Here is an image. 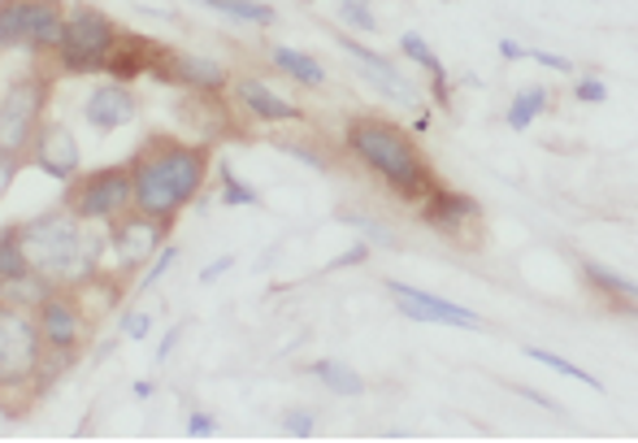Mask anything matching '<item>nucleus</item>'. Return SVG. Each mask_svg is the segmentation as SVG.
<instances>
[{
  "label": "nucleus",
  "instance_id": "f257e3e1",
  "mask_svg": "<svg viewBox=\"0 0 638 443\" xmlns=\"http://www.w3.org/2000/svg\"><path fill=\"white\" fill-rule=\"evenodd\" d=\"M209 148L205 144H182L170 135H152L143 139L136 157H131V191H136V209L148 218L175 222L205 191L209 183Z\"/></svg>",
  "mask_w": 638,
  "mask_h": 443
},
{
  "label": "nucleus",
  "instance_id": "f03ea898",
  "mask_svg": "<svg viewBox=\"0 0 638 443\" xmlns=\"http://www.w3.org/2000/svg\"><path fill=\"white\" fill-rule=\"evenodd\" d=\"M18 235L31 269H40L52 287L74 292L104 269V230H96V222H83L66 205L18 226Z\"/></svg>",
  "mask_w": 638,
  "mask_h": 443
},
{
  "label": "nucleus",
  "instance_id": "7ed1b4c3",
  "mask_svg": "<svg viewBox=\"0 0 638 443\" xmlns=\"http://www.w3.org/2000/svg\"><path fill=\"white\" fill-rule=\"evenodd\" d=\"M348 152L361 161L369 175H378L400 200L421 205L435 187V170L421 157V148L412 144V135L387 118H352L343 131Z\"/></svg>",
  "mask_w": 638,
  "mask_h": 443
},
{
  "label": "nucleus",
  "instance_id": "20e7f679",
  "mask_svg": "<svg viewBox=\"0 0 638 443\" xmlns=\"http://www.w3.org/2000/svg\"><path fill=\"white\" fill-rule=\"evenodd\" d=\"M44 356V339L36 313L0 301V392H36V370Z\"/></svg>",
  "mask_w": 638,
  "mask_h": 443
},
{
  "label": "nucleus",
  "instance_id": "39448f33",
  "mask_svg": "<svg viewBox=\"0 0 638 443\" xmlns=\"http://www.w3.org/2000/svg\"><path fill=\"white\" fill-rule=\"evenodd\" d=\"M113 40H118V27L109 13L91 9V4H74V9H66V36L57 48V61L66 75H96L109 66Z\"/></svg>",
  "mask_w": 638,
  "mask_h": 443
},
{
  "label": "nucleus",
  "instance_id": "423d86ee",
  "mask_svg": "<svg viewBox=\"0 0 638 443\" xmlns=\"http://www.w3.org/2000/svg\"><path fill=\"white\" fill-rule=\"evenodd\" d=\"M66 209H74L83 222L109 226L113 218L136 209V191H131V166H100L91 175L70 178V196Z\"/></svg>",
  "mask_w": 638,
  "mask_h": 443
},
{
  "label": "nucleus",
  "instance_id": "0eeeda50",
  "mask_svg": "<svg viewBox=\"0 0 638 443\" xmlns=\"http://www.w3.org/2000/svg\"><path fill=\"white\" fill-rule=\"evenodd\" d=\"M48 79L40 75H22L13 79L4 96H0V148L9 152H27L31 135L40 131L44 122V105H48Z\"/></svg>",
  "mask_w": 638,
  "mask_h": 443
},
{
  "label": "nucleus",
  "instance_id": "6e6552de",
  "mask_svg": "<svg viewBox=\"0 0 638 443\" xmlns=\"http://www.w3.org/2000/svg\"><path fill=\"white\" fill-rule=\"evenodd\" d=\"M166 235H170V222L148 218L139 209L113 218L109 230H104V253L113 257V274L122 278V274H136L139 266H148L152 253L166 244Z\"/></svg>",
  "mask_w": 638,
  "mask_h": 443
},
{
  "label": "nucleus",
  "instance_id": "1a4fd4ad",
  "mask_svg": "<svg viewBox=\"0 0 638 443\" xmlns=\"http://www.w3.org/2000/svg\"><path fill=\"white\" fill-rule=\"evenodd\" d=\"M22 161H31L36 170H44L57 183H70L83 170V148H79V139L66 122H40V131L31 135Z\"/></svg>",
  "mask_w": 638,
  "mask_h": 443
},
{
  "label": "nucleus",
  "instance_id": "9d476101",
  "mask_svg": "<svg viewBox=\"0 0 638 443\" xmlns=\"http://www.w3.org/2000/svg\"><path fill=\"white\" fill-rule=\"evenodd\" d=\"M36 326H40L44 348H66V353H79V344H83V335H88V313H83L79 292L57 287L44 305L36 309Z\"/></svg>",
  "mask_w": 638,
  "mask_h": 443
},
{
  "label": "nucleus",
  "instance_id": "9b49d317",
  "mask_svg": "<svg viewBox=\"0 0 638 443\" xmlns=\"http://www.w3.org/2000/svg\"><path fill=\"white\" fill-rule=\"evenodd\" d=\"M387 296L396 301V309L412 317V322H426V326H456V331H478L482 317L456 301H443L435 292H421V287H409V283H387Z\"/></svg>",
  "mask_w": 638,
  "mask_h": 443
},
{
  "label": "nucleus",
  "instance_id": "f8f14e48",
  "mask_svg": "<svg viewBox=\"0 0 638 443\" xmlns=\"http://www.w3.org/2000/svg\"><path fill=\"white\" fill-rule=\"evenodd\" d=\"M421 222L435 230V235H443V239H460L469 226H478L482 222V205L473 200V196H465V191H448V187H430V196L421 200Z\"/></svg>",
  "mask_w": 638,
  "mask_h": 443
},
{
  "label": "nucleus",
  "instance_id": "ddd939ff",
  "mask_svg": "<svg viewBox=\"0 0 638 443\" xmlns=\"http://www.w3.org/2000/svg\"><path fill=\"white\" fill-rule=\"evenodd\" d=\"M157 75L187 91H200V96H218L227 88V66L213 57H200V52H166Z\"/></svg>",
  "mask_w": 638,
  "mask_h": 443
},
{
  "label": "nucleus",
  "instance_id": "4468645a",
  "mask_svg": "<svg viewBox=\"0 0 638 443\" xmlns=\"http://www.w3.org/2000/svg\"><path fill=\"white\" fill-rule=\"evenodd\" d=\"M339 48L348 52V61H352V66H357V70L365 75V79H369L373 88L382 91V96H391L396 105H417V88H412L409 79L400 75V66H396V61H387V57L369 52V48L357 45L352 36H343V40H339Z\"/></svg>",
  "mask_w": 638,
  "mask_h": 443
},
{
  "label": "nucleus",
  "instance_id": "2eb2a0df",
  "mask_svg": "<svg viewBox=\"0 0 638 443\" xmlns=\"http://www.w3.org/2000/svg\"><path fill=\"white\" fill-rule=\"evenodd\" d=\"M83 118H88V127H96V131H118V127H127L136 118V96H131V88L122 79H109V83L88 91Z\"/></svg>",
  "mask_w": 638,
  "mask_h": 443
},
{
  "label": "nucleus",
  "instance_id": "dca6fc26",
  "mask_svg": "<svg viewBox=\"0 0 638 443\" xmlns=\"http://www.w3.org/2000/svg\"><path fill=\"white\" fill-rule=\"evenodd\" d=\"M235 100H239V109L248 114V118H257V122H300L305 114H300V105H291L282 91H273L270 83H261V79H239L235 83Z\"/></svg>",
  "mask_w": 638,
  "mask_h": 443
},
{
  "label": "nucleus",
  "instance_id": "f3484780",
  "mask_svg": "<svg viewBox=\"0 0 638 443\" xmlns=\"http://www.w3.org/2000/svg\"><path fill=\"white\" fill-rule=\"evenodd\" d=\"M161 57H166V48H157L152 40H139V36H118L113 48H109V79H139V75H157V66H161Z\"/></svg>",
  "mask_w": 638,
  "mask_h": 443
},
{
  "label": "nucleus",
  "instance_id": "a211bd4d",
  "mask_svg": "<svg viewBox=\"0 0 638 443\" xmlns=\"http://www.w3.org/2000/svg\"><path fill=\"white\" fill-rule=\"evenodd\" d=\"M66 36V9L57 0H27V52H57Z\"/></svg>",
  "mask_w": 638,
  "mask_h": 443
},
{
  "label": "nucleus",
  "instance_id": "6ab92c4d",
  "mask_svg": "<svg viewBox=\"0 0 638 443\" xmlns=\"http://www.w3.org/2000/svg\"><path fill=\"white\" fill-rule=\"evenodd\" d=\"M52 292H57V287L48 283L40 269H22V274H13V278L0 283V301H4V305H18V309H27V313L40 309Z\"/></svg>",
  "mask_w": 638,
  "mask_h": 443
},
{
  "label": "nucleus",
  "instance_id": "aec40b11",
  "mask_svg": "<svg viewBox=\"0 0 638 443\" xmlns=\"http://www.w3.org/2000/svg\"><path fill=\"white\" fill-rule=\"evenodd\" d=\"M582 278L591 283L595 292L604 296V301H612L617 309L635 313V301H638V283L635 278H626V274H612L608 266H599V262H582Z\"/></svg>",
  "mask_w": 638,
  "mask_h": 443
},
{
  "label": "nucleus",
  "instance_id": "412c9836",
  "mask_svg": "<svg viewBox=\"0 0 638 443\" xmlns=\"http://www.w3.org/2000/svg\"><path fill=\"white\" fill-rule=\"evenodd\" d=\"M400 52L409 57V61H417L426 75H430V91H435V100L439 105H452V88H448V70H443V61L435 57V48L426 45L417 31H409L405 40H400Z\"/></svg>",
  "mask_w": 638,
  "mask_h": 443
},
{
  "label": "nucleus",
  "instance_id": "4be33fe9",
  "mask_svg": "<svg viewBox=\"0 0 638 443\" xmlns=\"http://www.w3.org/2000/svg\"><path fill=\"white\" fill-rule=\"evenodd\" d=\"M273 70L278 75H287V79H296V83H305V88H318V83H326V70H321L318 57H309V52H300V48H287L278 45L270 52Z\"/></svg>",
  "mask_w": 638,
  "mask_h": 443
},
{
  "label": "nucleus",
  "instance_id": "5701e85b",
  "mask_svg": "<svg viewBox=\"0 0 638 443\" xmlns=\"http://www.w3.org/2000/svg\"><path fill=\"white\" fill-rule=\"evenodd\" d=\"M309 374L318 378L326 392H335V396H361L365 392V378L352 365H343V361H313Z\"/></svg>",
  "mask_w": 638,
  "mask_h": 443
},
{
  "label": "nucleus",
  "instance_id": "b1692460",
  "mask_svg": "<svg viewBox=\"0 0 638 443\" xmlns=\"http://www.w3.org/2000/svg\"><path fill=\"white\" fill-rule=\"evenodd\" d=\"M544 109H547V88L535 83V88H521L517 96H512V105H508V114H504V118H508V127H512V131H526V127H535V122H539V114H544Z\"/></svg>",
  "mask_w": 638,
  "mask_h": 443
},
{
  "label": "nucleus",
  "instance_id": "393cba45",
  "mask_svg": "<svg viewBox=\"0 0 638 443\" xmlns=\"http://www.w3.org/2000/svg\"><path fill=\"white\" fill-rule=\"evenodd\" d=\"M27 45V0H0V48Z\"/></svg>",
  "mask_w": 638,
  "mask_h": 443
},
{
  "label": "nucleus",
  "instance_id": "a878e982",
  "mask_svg": "<svg viewBox=\"0 0 638 443\" xmlns=\"http://www.w3.org/2000/svg\"><path fill=\"white\" fill-rule=\"evenodd\" d=\"M530 361H539L547 370H556V374H565V378H574V383H582V387H591V392H604V383L595 378L591 370H582V365H574V361H565V356L547 353V348H526Z\"/></svg>",
  "mask_w": 638,
  "mask_h": 443
},
{
  "label": "nucleus",
  "instance_id": "bb28decb",
  "mask_svg": "<svg viewBox=\"0 0 638 443\" xmlns=\"http://www.w3.org/2000/svg\"><path fill=\"white\" fill-rule=\"evenodd\" d=\"M205 4H213L218 13H227V18H239V22H252V27H270L273 22V9L266 0H205Z\"/></svg>",
  "mask_w": 638,
  "mask_h": 443
},
{
  "label": "nucleus",
  "instance_id": "cd10ccee",
  "mask_svg": "<svg viewBox=\"0 0 638 443\" xmlns=\"http://www.w3.org/2000/svg\"><path fill=\"white\" fill-rule=\"evenodd\" d=\"M22 269H31L27 253H22V235H18V226H4L0 230V283L22 274Z\"/></svg>",
  "mask_w": 638,
  "mask_h": 443
},
{
  "label": "nucleus",
  "instance_id": "c85d7f7f",
  "mask_svg": "<svg viewBox=\"0 0 638 443\" xmlns=\"http://www.w3.org/2000/svg\"><path fill=\"white\" fill-rule=\"evenodd\" d=\"M218 183H222V200L235 205V209H239V205H261L257 187H252V183H243V178L230 170L227 161H218Z\"/></svg>",
  "mask_w": 638,
  "mask_h": 443
},
{
  "label": "nucleus",
  "instance_id": "c756f323",
  "mask_svg": "<svg viewBox=\"0 0 638 443\" xmlns=\"http://www.w3.org/2000/svg\"><path fill=\"white\" fill-rule=\"evenodd\" d=\"M170 266H179V248H175V244H161V248L152 253L148 269L139 274V287H143V292H152V287H157V283L170 274Z\"/></svg>",
  "mask_w": 638,
  "mask_h": 443
},
{
  "label": "nucleus",
  "instance_id": "7c9ffc66",
  "mask_svg": "<svg viewBox=\"0 0 638 443\" xmlns=\"http://www.w3.org/2000/svg\"><path fill=\"white\" fill-rule=\"evenodd\" d=\"M339 18H343V27H352V31H378V18H373L369 0H343V4H339Z\"/></svg>",
  "mask_w": 638,
  "mask_h": 443
},
{
  "label": "nucleus",
  "instance_id": "2f4dec72",
  "mask_svg": "<svg viewBox=\"0 0 638 443\" xmlns=\"http://www.w3.org/2000/svg\"><path fill=\"white\" fill-rule=\"evenodd\" d=\"M282 431H287V435H296V440H309V435L318 431V413H309V408H291V413H282Z\"/></svg>",
  "mask_w": 638,
  "mask_h": 443
},
{
  "label": "nucleus",
  "instance_id": "473e14b6",
  "mask_svg": "<svg viewBox=\"0 0 638 443\" xmlns=\"http://www.w3.org/2000/svg\"><path fill=\"white\" fill-rule=\"evenodd\" d=\"M521 61H539L551 75H574V61H569V57H556V52H544V48H526Z\"/></svg>",
  "mask_w": 638,
  "mask_h": 443
},
{
  "label": "nucleus",
  "instance_id": "72a5a7b5",
  "mask_svg": "<svg viewBox=\"0 0 638 443\" xmlns=\"http://www.w3.org/2000/svg\"><path fill=\"white\" fill-rule=\"evenodd\" d=\"M282 152H291V157H300L309 170H330V157L321 152V148H305V144H278Z\"/></svg>",
  "mask_w": 638,
  "mask_h": 443
},
{
  "label": "nucleus",
  "instance_id": "f704fd0d",
  "mask_svg": "<svg viewBox=\"0 0 638 443\" xmlns=\"http://www.w3.org/2000/svg\"><path fill=\"white\" fill-rule=\"evenodd\" d=\"M18 170H22V152H9V148H0V196L13 187Z\"/></svg>",
  "mask_w": 638,
  "mask_h": 443
},
{
  "label": "nucleus",
  "instance_id": "c9c22d12",
  "mask_svg": "<svg viewBox=\"0 0 638 443\" xmlns=\"http://www.w3.org/2000/svg\"><path fill=\"white\" fill-rule=\"evenodd\" d=\"M148 331H152V313L136 309V313H127V317H122V335H127V339H143Z\"/></svg>",
  "mask_w": 638,
  "mask_h": 443
},
{
  "label": "nucleus",
  "instance_id": "e433bc0d",
  "mask_svg": "<svg viewBox=\"0 0 638 443\" xmlns=\"http://www.w3.org/2000/svg\"><path fill=\"white\" fill-rule=\"evenodd\" d=\"M187 435H191V440L218 435V417H213V413H191V417H187Z\"/></svg>",
  "mask_w": 638,
  "mask_h": 443
},
{
  "label": "nucleus",
  "instance_id": "4c0bfd02",
  "mask_svg": "<svg viewBox=\"0 0 638 443\" xmlns=\"http://www.w3.org/2000/svg\"><path fill=\"white\" fill-rule=\"evenodd\" d=\"M574 96H578L582 105H604V100H608V88H604V79H582V83L574 88Z\"/></svg>",
  "mask_w": 638,
  "mask_h": 443
},
{
  "label": "nucleus",
  "instance_id": "58836bf2",
  "mask_svg": "<svg viewBox=\"0 0 638 443\" xmlns=\"http://www.w3.org/2000/svg\"><path fill=\"white\" fill-rule=\"evenodd\" d=\"M348 222H352V226H365V235H369L373 244H382V248H391V244H396V239L387 235V226H382V222H369V218H361V214H348Z\"/></svg>",
  "mask_w": 638,
  "mask_h": 443
},
{
  "label": "nucleus",
  "instance_id": "ea45409f",
  "mask_svg": "<svg viewBox=\"0 0 638 443\" xmlns=\"http://www.w3.org/2000/svg\"><path fill=\"white\" fill-rule=\"evenodd\" d=\"M365 257H369V244H352L348 253H339V257H335L326 269H352V266H361Z\"/></svg>",
  "mask_w": 638,
  "mask_h": 443
},
{
  "label": "nucleus",
  "instance_id": "a19ab883",
  "mask_svg": "<svg viewBox=\"0 0 638 443\" xmlns=\"http://www.w3.org/2000/svg\"><path fill=\"white\" fill-rule=\"evenodd\" d=\"M230 266H235V257H218L213 266H205V269H200V283H218V278H222V274H227Z\"/></svg>",
  "mask_w": 638,
  "mask_h": 443
},
{
  "label": "nucleus",
  "instance_id": "79ce46f5",
  "mask_svg": "<svg viewBox=\"0 0 638 443\" xmlns=\"http://www.w3.org/2000/svg\"><path fill=\"white\" fill-rule=\"evenodd\" d=\"M175 344H179V326H175V331H170V335L161 339V348H157V361H166V356L175 353Z\"/></svg>",
  "mask_w": 638,
  "mask_h": 443
},
{
  "label": "nucleus",
  "instance_id": "37998d69",
  "mask_svg": "<svg viewBox=\"0 0 638 443\" xmlns=\"http://www.w3.org/2000/svg\"><path fill=\"white\" fill-rule=\"evenodd\" d=\"M500 52H504V61H521V52H526V48L517 45V40H500Z\"/></svg>",
  "mask_w": 638,
  "mask_h": 443
},
{
  "label": "nucleus",
  "instance_id": "c03bdc74",
  "mask_svg": "<svg viewBox=\"0 0 638 443\" xmlns=\"http://www.w3.org/2000/svg\"><path fill=\"white\" fill-rule=\"evenodd\" d=\"M412 135H426L430 131V109H421V114H417V118H412V127H409Z\"/></svg>",
  "mask_w": 638,
  "mask_h": 443
},
{
  "label": "nucleus",
  "instance_id": "a18cd8bd",
  "mask_svg": "<svg viewBox=\"0 0 638 443\" xmlns=\"http://www.w3.org/2000/svg\"><path fill=\"white\" fill-rule=\"evenodd\" d=\"M152 392H157V387H152L148 378H139V383H136V396H139V400H148V396H152Z\"/></svg>",
  "mask_w": 638,
  "mask_h": 443
}]
</instances>
